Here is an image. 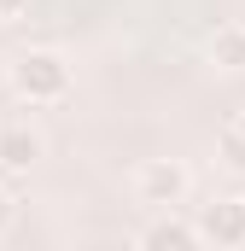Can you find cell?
Segmentation results:
<instances>
[{
	"instance_id": "2",
	"label": "cell",
	"mask_w": 245,
	"mask_h": 251,
	"mask_svg": "<svg viewBox=\"0 0 245 251\" xmlns=\"http://www.w3.org/2000/svg\"><path fill=\"white\" fill-rule=\"evenodd\" d=\"M193 193V170L181 158H140L134 164V204L146 210H175Z\"/></svg>"
},
{
	"instance_id": "3",
	"label": "cell",
	"mask_w": 245,
	"mask_h": 251,
	"mask_svg": "<svg viewBox=\"0 0 245 251\" xmlns=\"http://www.w3.org/2000/svg\"><path fill=\"white\" fill-rule=\"evenodd\" d=\"M198 234L210 246H245V199L228 193V199H210L198 210Z\"/></svg>"
},
{
	"instance_id": "7",
	"label": "cell",
	"mask_w": 245,
	"mask_h": 251,
	"mask_svg": "<svg viewBox=\"0 0 245 251\" xmlns=\"http://www.w3.org/2000/svg\"><path fill=\"white\" fill-rule=\"evenodd\" d=\"M222 152L228 164H245V111H234V123L222 128Z\"/></svg>"
},
{
	"instance_id": "6",
	"label": "cell",
	"mask_w": 245,
	"mask_h": 251,
	"mask_svg": "<svg viewBox=\"0 0 245 251\" xmlns=\"http://www.w3.org/2000/svg\"><path fill=\"white\" fill-rule=\"evenodd\" d=\"M41 152L47 146H41V134L29 123H0V170H29Z\"/></svg>"
},
{
	"instance_id": "8",
	"label": "cell",
	"mask_w": 245,
	"mask_h": 251,
	"mask_svg": "<svg viewBox=\"0 0 245 251\" xmlns=\"http://www.w3.org/2000/svg\"><path fill=\"white\" fill-rule=\"evenodd\" d=\"M12 216H18V199H12V193L0 187V234H6V228H12Z\"/></svg>"
},
{
	"instance_id": "5",
	"label": "cell",
	"mask_w": 245,
	"mask_h": 251,
	"mask_svg": "<svg viewBox=\"0 0 245 251\" xmlns=\"http://www.w3.org/2000/svg\"><path fill=\"white\" fill-rule=\"evenodd\" d=\"M204 234H198V222H181L175 210H158V222L140 234V246L146 251H187V246H198Z\"/></svg>"
},
{
	"instance_id": "10",
	"label": "cell",
	"mask_w": 245,
	"mask_h": 251,
	"mask_svg": "<svg viewBox=\"0 0 245 251\" xmlns=\"http://www.w3.org/2000/svg\"><path fill=\"white\" fill-rule=\"evenodd\" d=\"M0 88H12V59L0 53Z\"/></svg>"
},
{
	"instance_id": "1",
	"label": "cell",
	"mask_w": 245,
	"mask_h": 251,
	"mask_svg": "<svg viewBox=\"0 0 245 251\" xmlns=\"http://www.w3.org/2000/svg\"><path fill=\"white\" fill-rule=\"evenodd\" d=\"M12 88H18L24 105H59L70 94V64L59 53H47V47H35V53L12 59Z\"/></svg>"
},
{
	"instance_id": "4",
	"label": "cell",
	"mask_w": 245,
	"mask_h": 251,
	"mask_svg": "<svg viewBox=\"0 0 245 251\" xmlns=\"http://www.w3.org/2000/svg\"><path fill=\"white\" fill-rule=\"evenodd\" d=\"M204 59L216 64V70H228V76H240V70H245V18H228V24L210 29Z\"/></svg>"
},
{
	"instance_id": "9",
	"label": "cell",
	"mask_w": 245,
	"mask_h": 251,
	"mask_svg": "<svg viewBox=\"0 0 245 251\" xmlns=\"http://www.w3.org/2000/svg\"><path fill=\"white\" fill-rule=\"evenodd\" d=\"M24 6H29V0H0V18H18Z\"/></svg>"
}]
</instances>
